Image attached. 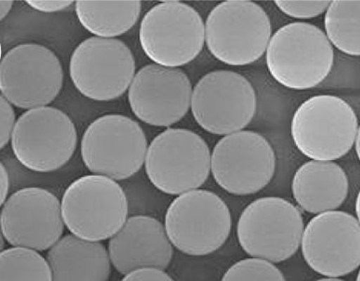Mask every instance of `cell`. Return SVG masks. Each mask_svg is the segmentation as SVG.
<instances>
[{
	"label": "cell",
	"mask_w": 360,
	"mask_h": 281,
	"mask_svg": "<svg viewBox=\"0 0 360 281\" xmlns=\"http://www.w3.org/2000/svg\"><path fill=\"white\" fill-rule=\"evenodd\" d=\"M266 59L275 81L290 89L306 90L318 86L328 77L334 51L326 34L316 26L292 22L272 35Z\"/></svg>",
	"instance_id": "1"
},
{
	"label": "cell",
	"mask_w": 360,
	"mask_h": 281,
	"mask_svg": "<svg viewBox=\"0 0 360 281\" xmlns=\"http://www.w3.org/2000/svg\"><path fill=\"white\" fill-rule=\"evenodd\" d=\"M63 219L69 232L88 242L111 239L127 223L128 199L117 181L100 175L75 180L61 202Z\"/></svg>",
	"instance_id": "2"
},
{
	"label": "cell",
	"mask_w": 360,
	"mask_h": 281,
	"mask_svg": "<svg viewBox=\"0 0 360 281\" xmlns=\"http://www.w3.org/2000/svg\"><path fill=\"white\" fill-rule=\"evenodd\" d=\"M359 125L352 109L333 95H317L297 109L291 122L294 145L304 157L334 162L345 157L356 142Z\"/></svg>",
	"instance_id": "3"
},
{
	"label": "cell",
	"mask_w": 360,
	"mask_h": 281,
	"mask_svg": "<svg viewBox=\"0 0 360 281\" xmlns=\"http://www.w3.org/2000/svg\"><path fill=\"white\" fill-rule=\"evenodd\" d=\"M271 37L267 13L251 1L219 4L205 24V42L209 52L229 66H247L257 62L266 51Z\"/></svg>",
	"instance_id": "4"
},
{
	"label": "cell",
	"mask_w": 360,
	"mask_h": 281,
	"mask_svg": "<svg viewBox=\"0 0 360 281\" xmlns=\"http://www.w3.org/2000/svg\"><path fill=\"white\" fill-rule=\"evenodd\" d=\"M226 203L214 192L193 190L174 199L167 210L165 228L180 252L194 257L216 252L231 230Z\"/></svg>",
	"instance_id": "5"
},
{
	"label": "cell",
	"mask_w": 360,
	"mask_h": 281,
	"mask_svg": "<svg viewBox=\"0 0 360 281\" xmlns=\"http://www.w3.org/2000/svg\"><path fill=\"white\" fill-rule=\"evenodd\" d=\"M211 163V152L198 134L185 129H168L149 145L145 170L160 192L180 195L206 183Z\"/></svg>",
	"instance_id": "6"
},
{
	"label": "cell",
	"mask_w": 360,
	"mask_h": 281,
	"mask_svg": "<svg viewBox=\"0 0 360 281\" xmlns=\"http://www.w3.org/2000/svg\"><path fill=\"white\" fill-rule=\"evenodd\" d=\"M304 230L302 214L293 204L269 197L257 199L245 208L238 219L237 235L249 256L278 263L297 252Z\"/></svg>",
	"instance_id": "7"
},
{
	"label": "cell",
	"mask_w": 360,
	"mask_h": 281,
	"mask_svg": "<svg viewBox=\"0 0 360 281\" xmlns=\"http://www.w3.org/2000/svg\"><path fill=\"white\" fill-rule=\"evenodd\" d=\"M148 148L141 126L131 118L117 114L94 120L81 143L82 158L89 171L115 181L136 174L145 164Z\"/></svg>",
	"instance_id": "8"
},
{
	"label": "cell",
	"mask_w": 360,
	"mask_h": 281,
	"mask_svg": "<svg viewBox=\"0 0 360 281\" xmlns=\"http://www.w3.org/2000/svg\"><path fill=\"white\" fill-rule=\"evenodd\" d=\"M139 43L146 56L160 66L178 68L193 61L205 44V24L187 4L159 3L140 23Z\"/></svg>",
	"instance_id": "9"
},
{
	"label": "cell",
	"mask_w": 360,
	"mask_h": 281,
	"mask_svg": "<svg viewBox=\"0 0 360 281\" xmlns=\"http://www.w3.org/2000/svg\"><path fill=\"white\" fill-rule=\"evenodd\" d=\"M15 157L31 171L51 173L63 168L77 147V132L61 110L43 107L17 119L11 138Z\"/></svg>",
	"instance_id": "10"
},
{
	"label": "cell",
	"mask_w": 360,
	"mask_h": 281,
	"mask_svg": "<svg viewBox=\"0 0 360 281\" xmlns=\"http://www.w3.org/2000/svg\"><path fill=\"white\" fill-rule=\"evenodd\" d=\"M63 85L61 62L51 49L22 44L10 49L0 65L1 96L18 108L47 107Z\"/></svg>",
	"instance_id": "11"
},
{
	"label": "cell",
	"mask_w": 360,
	"mask_h": 281,
	"mask_svg": "<svg viewBox=\"0 0 360 281\" xmlns=\"http://www.w3.org/2000/svg\"><path fill=\"white\" fill-rule=\"evenodd\" d=\"M131 50L121 40L91 37L78 45L70 58L69 74L83 96L98 102L122 97L135 77Z\"/></svg>",
	"instance_id": "12"
},
{
	"label": "cell",
	"mask_w": 360,
	"mask_h": 281,
	"mask_svg": "<svg viewBox=\"0 0 360 281\" xmlns=\"http://www.w3.org/2000/svg\"><path fill=\"white\" fill-rule=\"evenodd\" d=\"M191 110L200 127L227 136L242 131L251 123L257 112V94L243 75L214 70L195 85Z\"/></svg>",
	"instance_id": "13"
},
{
	"label": "cell",
	"mask_w": 360,
	"mask_h": 281,
	"mask_svg": "<svg viewBox=\"0 0 360 281\" xmlns=\"http://www.w3.org/2000/svg\"><path fill=\"white\" fill-rule=\"evenodd\" d=\"M276 157L262 135L239 131L219 140L212 150L211 171L216 183L229 194L248 195L271 182Z\"/></svg>",
	"instance_id": "14"
},
{
	"label": "cell",
	"mask_w": 360,
	"mask_h": 281,
	"mask_svg": "<svg viewBox=\"0 0 360 281\" xmlns=\"http://www.w3.org/2000/svg\"><path fill=\"white\" fill-rule=\"evenodd\" d=\"M2 237L13 247L42 252L63 237L65 224L61 202L49 190L25 188L2 204Z\"/></svg>",
	"instance_id": "15"
},
{
	"label": "cell",
	"mask_w": 360,
	"mask_h": 281,
	"mask_svg": "<svg viewBox=\"0 0 360 281\" xmlns=\"http://www.w3.org/2000/svg\"><path fill=\"white\" fill-rule=\"evenodd\" d=\"M302 252L314 272L338 278L360 267V223L343 211L315 216L304 228Z\"/></svg>",
	"instance_id": "16"
},
{
	"label": "cell",
	"mask_w": 360,
	"mask_h": 281,
	"mask_svg": "<svg viewBox=\"0 0 360 281\" xmlns=\"http://www.w3.org/2000/svg\"><path fill=\"white\" fill-rule=\"evenodd\" d=\"M193 90L191 81L181 69L149 64L135 74L128 101L132 112L142 122L168 127L188 113Z\"/></svg>",
	"instance_id": "17"
},
{
	"label": "cell",
	"mask_w": 360,
	"mask_h": 281,
	"mask_svg": "<svg viewBox=\"0 0 360 281\" xmlns=\"http://www.w3.org/2000/svg\"><path fill=\"white\" fill-rule=\"evenodd\" d=\"M108 250L113 268L123 275L142 268L165 270L174 254L165 226L147 215L128 218L109 240Z\"/></svg>",
	"instance_id": "18"
},
{
	"label": "cell",
	"mask_w": 360,
	"mask_h": 281,
	"mask_svg": "<svg viewBox=\"0 0 360 281\" xmlns=\"http://www.w3.org/2000/svg\"><path fill=\"white\" fill-rule=\"evenodd\" d=\"M292 192L300 207L309 214H320L341 207L347 198L349 181L338 164L311 160L295 173Z\"/></svg>",
	"instance_id": "19"
},
{
	"label": "cell",
	"mask_w": 360,
	"mask_h": 281,
	"mask_svg": "<svg viewBox=\"0 0 360 281\" xmlns=\"http://www.w3.org/2000/svg\"><path fill=\"white\" fill-rule=\"evenodd\" d=\"M47 261L53 281H108L112 263L101 242L64 235L49 249Z\"/></svg>",
	"instance_id": "20"
},
{
	"label": "cell",
	"mask_w": 360,
	"mask_h": 281,
	"mask_svg": "<svg viewBox=\"0 0 360 281\" xmlns=\"http://www.w3.org/2000/svg\"><path fill=\"white\" fill-rule=\"evenodd\" d=\"M76 14L83 27L95 37L113 39L127 33L137 23L140 1H77Z\"/></svg>",
	"instance_id": "21"
},
{
	"label": "cell",
	"mask_w": 360,
	"mask_h": 281,
	"mask_svg": "<svg viewBox=\"0 0 360 281\" xmlns=\"http://www.w3.org/2000/svg\"><path fill=\"white\" fill-rule=\"evenodd\" d=\"M329 42L349 56L360 57V1H332L324 16Z\"/></svg>",
	"instance_id": "22"
},
{
	"label": "cell",
	"mask_w": 360,
	"mask_h": 281,
	"mask_svg": "<svg viewBox=\"0 0 360 281\" xmlns=\"http://www.w3.org/2000/svg\"><path fill=\"white\" fill-rule=\"evenodd\" d=\"M0 281H53V275L38 251L11 247L0 253Z\"/></svg>",
	"instance_id": "23"
},
{
	"label": "cell",
	"mask_w": 360,
	"mask_h": 281,
	"mask_svg": "<svg viewBox=\"0 0 360 281\" xmlns=\"http://www.w3.org/2000/svg\"><path fill=\"white\" fill-rule=\"evenodd\" d=\"M221 281H286L281 270L266 260L250 258L230 267Z\"/></svg>",
	"instance_id": "24"
},
{
	"label": "cell",
	"mask_w": 360,
	"mask_h": 281,
	"mask_svg": "<svg viewBox=\"0 0 360 281\" xmlns=\"http://www.w3.org/2000/svg\"><path fill=\"white\" fill-rule=\"evenodd\" d=\"M330 1H275L277 8L288 17L311 19L327 11Z\"/></svg>",
	"instance_id": "25"
},
{
	"label": "cell",
	"mask_w": 360,
	"mask_h": 281,
	"mask_svg": "<svg viewBox=\"0 0 360 281\" xmlns=\"http://www.w3.org/2000/svg\"><path fill=\"white\" fill-rule=\"evenodd\" d=\"M0 148L4 149L12 138L17 120L13 105L3 96L0 97Z\"/></svg>",
	"instance_id": "26"
},
{
	"label": "cell",
	"mask_w": 360,
	"mask_h": 281,
	"mask_svg": "<svg viewBox=\"0 0 360 281\" xmlns=\"http://www.w3.org/2000/svg\"><path fill=\"white\" fill-rule=\"evenodd\" d=\"M121 281H174L165 272L158 268H142L124 275Z\"/></svg>",
	"instance_id": "27"
},
{
	"label": "cell",
	"mask_w": 360,
	"mask_h": 281,
	"mask_svg": "<svg viewBox=\"0 0 360 281\" xmlns=\"http://www.w3.org/2000/svg\"><path fill=\"white\" fill-rule=\"evenodd\" d=\"M27 4L37 11L46 13L63 11L73 4L72 1H27Z\"/></svg>",
	"instance_id": "28"
},
{
	"label": "cell",
	"mask_w": 360,
	"mask_h": 281,
	"mask_svg": "<svg viewBox=\"0 0 360 281\" xmlns=\"http://www.w3.org/2000/svg\"><path fill=\"white\" fill-rule=\"evenodd\" d=\"M9 190V177L6 168L3 163L0 164V194H1V205L6 202Z\"/></svg>",
	"instance_id": "29"
},
{
	"label": "cell",
	"mask_w": 360,
	"mask_h": 281,
	"mask_svg": "<svg viewBox=\"0 0 360 281\" xmlns=\"http://www.w3.org/2000/svg\"><path fill=\"white\" fill-rule=\"evenodd\" d=\"M13 2L12 1H0V20L3 21L5 17L8 16V14L13 8Z\"/></svg>",
	"instance_id": "30"
},
{
	"label": "cell",
	"mask_w": 360,
	"mask_h": 281,
	"mask_svg": "<svg viewBox=\"0 0 360 281\" xmlns=\"http://www.w3.org/2000/svg\"><path fill=\"white\" fill-rule=\"evenodd\" d=\"M356 152L358 159L360 162V126L358 129L357 136L356 139Z\"/></svg>",
	"instance_id": "31"
},
{
	"label": "cell",
	"mask_w": 360,
	"mask_h": 281,
	"mask_svg": "<svg viewBox=\"0 0 360 281\" xmlns=\"http://www.w3.org/2000/svg\"><path fill=\"white\" fill-rule=\"evenodd\" d=\"M356 212L358 218L359 223H360V190L357 195L356 202Z\"/></svg>",
	"instance_id": "32"
},
{
	"label": "cell",
	"mask_w": 360,
	"mask_h": 281,
	"mask_svg": "<svg viewBox=\"0 0 360 281\" xmlns=\"http://www.w3.org/2000/svg\"><path fill=\"white\" fill-rule=\"evenodd\" d=\"M315 281H346V280L339 279V278L327 277V278L319 279V280H317Z\"/></svg>",
	"instance_id": "33"
},
{
	"label": "cell",
	"mask_w": 360,
	"mask_h": 281,
	"mask_svg": "<svg viewBox=\"0 0 360 281\" xmlns=\"http://www.w3.org/2000/svg\"><path fill=\"white\" fill-rule=\"evenodd\" d=\"M356 281H360V270L357 275Z\"/></svg>",
	"instance_id": "34"
}]
</instances>
